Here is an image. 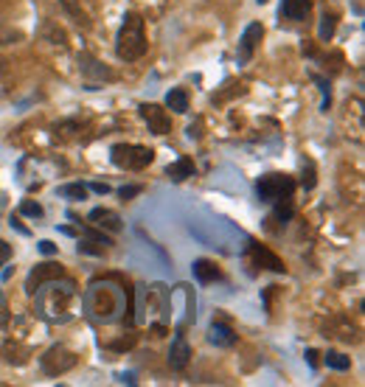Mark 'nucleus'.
Returning <instances> with one entry per match:
<instances>
[{
    "instance_id": "8",
    "label": "nucleus",
    "mask_w": 365,
    "mask_h": 387,
    "mask_svg": "<svg viewBox=\"0 0 365 387\" xmlns=\"http://www.w3.org/2000/svg\"><path fill=\"white\" fill-rule=\"evenodd\" d=\"M248 261H250V264H256V267L273 270V272H284V270H287V267H284V261H281L273 250H267L264 244H259V242H250V247H248Z\"/></svg>"
},
{
    "instance_id": "10",
    "label": "nucleus",
    "mask_w": 365,
    "mask_h": 387,
    "mask_svg": "<svg viewBox=\"0 0 365 387\" xmlns=\"http://www.w3.org/2000/svg\"><path fill=\"white\" fill-rule=\"evenodd\" d=\"M59 3L76 26H82V29L93 26V0H59Z\"/></svg>"
},
{
    "instance_id": "24",
    "label": "nucleus",
    "mask_w": 365,
    "mask_h": 387,
    "mask_svg": "<svg viewBox=\"0 0 365 387\" xmlns=\"http://www.w3.org/2000/svg\"><path fill=\"white\" fill-rule=\"evenodd\" d=\"M82 71L85 73H96L99 79H110V73L104 68H99V62H93V59H82Z\"/></svg>"
},
{
    "instance_id": "3",
    "label": "nucleus",
    "mask_w": 365,
    "mask_h": 387,
    "mask_svg": "<svg viewBox=\"0 0 365 387\" xmlns=\"http://www.w3.org/2000/svg\"><path fill=\"white\" fill-rule=\"evenodd\" d=\"M110 157L124 171H141L155 160V152L146 146H138V143H115L110 149Z\"/></svg>"
},
{
    "instance_id": "5",
    "label": "nucleus",
    "mask_w": 365,
    "mask_h": 387,
    "mask_svg": "<svg viewBox=\"0 0 365 387\" xmlns=\"http://www.w3.org/2000/svg\"><path fill=\"white\" fill-rule=\"evenodd\" d=\"M79 365V353H73L65 345H51L43 356H40V367L45 376H62L68 370H73Z\"/></svg>"
},
{
    "instance_id": "28",
    "label": "nucleus",
    "mask_w": 365,
    "mask_h": 387,
    "mask_svg": "<svg viewBox=\"0 0 365 387\" xmlns=\"http://www.w3.org/2000/svg\"><path fill=\"white\" fill-rule=\"evenodd\" d=\"M9 320V300H6V292L0 289V326Z\"/></svg>"
},
{
    "instance_id": "2",
    "label": "nucleus",
    "mask_w": 365,
    "mask_h": 387,
    "mask_svg": "<svg viewBox=\"0 0 365 387\" xmlns=\"http://www.w3.org/2000/svg\"><path fill=\"white\" fill-rule=\"evenodd\" d=\"M115 54L124 62H135V59H141L146 54V31H143L141 15L129 12L124 17L121 31H118V40H115Z\"/></svg>"
},
{
    "instance_id": "30",
    "label": "nucleus",
    "mask_w": 365,
    "mask_h": 387,
    "mask_svg": "<svg viewBox=\"0 0 365 387\" xmlns=\"http://www.w3.org/2000/svg\"><path fill=\"white\" fill-rule=\"evenodd\" d=\"M135 194H141V185H129V188H121V200H129V197H135Z\"/></svg>"
},
{
    "instance_id": "26",
    "label": "nucleus",
    "mask_w": 365,
    "mask_h": 387,
    "mask_svg": "<svg viewBox=\"0 0 365 387\" xmlns=\"http://www.w3.org/2000/svg\"><path fill=\"white\" fill-rule=\"evenodd\" d=\"M331 34H334V17H331V15H326V17H323V23H320V40H323V43H329V40H331Z\"/></svg>"
},
{
    "instance_id": "7",
    "label": "nucleus",
    "mask_w": 365,
    "mask_h": 387,
    "mask_svg": "<svg viewBox=\"0 0 365 387\" xmlns=\"http://www.w3.org/2000/svg\"><path fill=\"white\" fill-rule=\"evenodd\" d=\"M65 275V270H62V264H54V261H45V264H37L34 270H31V275L26 278V292L29 295H34L45 281H54V278H62Z\"/></svg>"
},
{
    "instance_id": "19",
    "label": "nucleus",
    "mask_w": 365,
    "mask_h": 387,
    "mask_svg": "<svg viewBox=\"0 0 365 387\" xmlns=\"http://www.w3.org/2000/svg\"><path fill=\"white\" fill-rule=\"evenodd\" d=\"M0 356H3L6 362H12V365H26L29 362V356H31V351L29 348H23V345H3L0 348Z\"/></svg>"
},
{
    "instance_id": "22",
    "label": "nucleus",
    "mask_w": 365,
    "mask_h": 387,
    "mask_svg": "<svg viewBox=\"0 0 365 387\" xmlns=\"http://www.w3.org/2000/svg\"><path fill=\"white\" fill-rule=\"evenodd\" d=\"M292 214H295V208H292V197H284V200L275 203V219L287 222V219H292Z\"/></svg>"
},
{
    "instance_id": "32",
    "label": "nucleus",
    "mask_w": 365,
    "mask_h": 387,
    "mask_svg": "<svg viewBox=\"0 0 365 387\" xmlns=\"http://www.w3.org/2000/svg\"><path fill=\"white\" fill-rule=\"evenodd\" d=\"M317 356H320V353H317L315 348H309V351H306V359H309V365H312V367H317Z\"/></svg>"
},
{
    "instance_id": "13",
    "label": "nucleus",
    "mask_w": 365,
    "mask_h": 387,
    "mask_svg": "<svg viewBox=\"0 0 365 387\" xmlns=\"http://www.w3.org/2000/svg\"><path fill=\"white\" fill-rule=\"evenodd\" d=\"M90 222L96 228L107 231V233H118L121 231V217L115 211H110V208H93L90 211Z\"/></svg>"
},
{
    "instance_id": "12",
    "label": "nucleus",
    "mask_w": 365,
    "mask_h": 387,
    "mask_svg": "<svg viewBox=\"0 0 365 387\" xmlns=\"http://www.w3.org/2000/svg\"><path fill=\"white\" fill-rule=\"evenodd\" d=\"M189 359H192V348H189L186 337L177 334L171 339V348H169V365H171V370H186Z\"/></svg>"
},
{
    "instance_id": "4",
    "label": "nucleus",
    "mask_w": 365,
    "mask_h": 387,
    "mask_svg": "<svg viewBox=\"0 0 365 387\" xmlns=\"http://www.w3.org/2000/svg\"><path fill=\"white\" fill-rule=\"evenodd\" d=\"M256 191H259V200L262 203H278L284 197H292L295 180L289 174H264L256 182Z\"/></svg>"
},
{
    "instance_id": "33",
    "label": "nucleus",
    "mask_w": 365,
    "mask_h": 387,
    "mask_svg": "<svg viewBox=\"0 0 365 387\" xmlns=\"http://www.w3.org/2000/svg\"><path fill=\"white\" fill-rule=\"evenodd\" d=\"M90 188H93L96 194H107V191H110V185H107V182H93Z\"/></svg>"
},
{
    "instance_id": "25",
    "label": "nucleus",
    "mask_w": 365,
    "mask_h": 387,
    "mask_svg": "<svg viewBox=\"0 0 365 387\" xmlns=\"http://www.w3.org/2000/svg\"><path fill=\"white\" fill-rule=\"evenodd\" d=\"M301 185H303L306 191L315 188V163H312V160L303 163V180H301Z\"/></svg>"
},
{
    "instance_id": "31",
    "label": "nucleus",
    "mask_w": 365,
    "mask_h": 387,
    "mask_svg": "<svg viewBox=\"0 0 365 387\" xmlns=\"http://www.w3.org/2000/svg\"><path fill=\"white\" fill-rule=\"evenodd\" d=\"M40 250H43L45 256H54V253H57V247H54V242H40Z\"/></svg>"
},
{
    "instance_id": "21",
    "label": "nucleus",
    "mask_w": 365,
    "mask_h": 387,
    "mask_svg": "<svg viewBox=\"0 0 365 387\" xmlns=\"http://www.w3.org/2000/svg\"><path fill=\"white\" fill-rule=\"evenodd\" d=\"M326 365L334 367V370H348L351 367V359L345 353H340V351H329L326 353Z\"/></svg>"
},
{
    "instance_id": "11",
    "label": "nucleus",
    "mask_w": 365,
    "mask_h": 387,
    "mask_svg": "<svg viewBox=\"0 0 365 387\" xmlns=\"http://www.w3.org/2000/svg\"><path fill=\"white\" fill-rule=\"evenodd\" d=\"M262 40H264V26L262 23H250L245 29V34H242V43H239V62H248L256 54Z\"/></svg>"
},
{
    "instance_id": "16",
    "label": "nucleus",
    "mask_w": 365,
    "mask_h": 387,
    "mask_svg": "<svg viewBox=\"0 0 365 387\" xmlns=\"http://www.w3.org/2000/svg\"><path fill=\"white\" fill-rule=\"evenodd\" d=\"M194 160H189V157H180V160H174L169 168H166V177L169 180H174V182H182V180H189V177H194Z\"/></svg>"
},
{
    "instance_id": "18",
    "label": "nucleus",
    "mask_w": 365,
    "mask_h": 387,
    "mask_svg": "<svg viewBox=\"0 0 365 387\" xmlns=\"http://www.w3.org/2000/svg\"><path fill=\"white\" fill-rule=\"evenodd\" d=\"M166 107L169 110H174V112H189V93L182 90V87H174V90H169L166 93Z\"/></svg>"
},
{
    "instance_id": "6",
    "label": "nucleus",
    "mask_w": 365,
    "mask_h": 387,
    "mask_svg": "<svg viewBox=\"0 0 365 387\" xmlns=\"http://www.w3.org/2000/svg\"><path fill=\"white\" fill-rule=\"evenodd\" d=\"M113 298H115V289H110V286L93 289V292L87 295V309H90L99 320H113L115 312H118V306L113 303Z\"/></svg>"
},
{
    "instance_id": "20",
    "label": "nucleus",
    "mask_w": 365,
    "mask_h": 387,
    "mask_svg": "<svg viewBox=\"0 0 365 387\" xmlns=\"http://www.w3.org/2000/svg\"><path fill=\"white\" fill-rule=\"evenodd\" d=\"M59 197H68V200H85L87 197V188L82 182H68V185H59Z\"/></svg>"
},
{
    "instance_id": "15",
    "label": "nucleus",
    "mask_w": 365,
    "mask_h": 387,
    "mask_svg": "<svg viewBox=\"0 0 365 387\" xmlns=\"http://www.w3.org/2000/svg\"><path fill=\"white\" fill-rule=\"evenodd\" d=\"M208 339L217 345V348H231V345H236V334H234V328L231 326H225V323H214L211 328H208Z\"/></svg>"
},
{
    "instance_id": "27",
    "label": "nucleus",
    "mask_w": 365,
    "mask_h": 387,
    "mask_svg": "<svg viewBox=\"0 0 365 387\" xmlns=\"http://www.w3.org/2000/svg\"><path fill=\"white\" fill-rule=\"evenodd\" d=\"M93 244H99V242H79V253H90V256H104V247H93Z\"/></svg>"
},
{
    "instance_id": "35",
    "label": "nucleus",
    "mask_w": 365,
    "mask_h": 387,
    "mask_svg": "<svg viewBox=\"0 0 365 387\" xmlns=\"http://www.w3.org/2000/svg\"><path fill=\"white\" fill-rule=\"evenodd\" d=\"M256 3H259V6H262V3H270V0H256Z\"/></svg>"
},
{
    "instance_id": "34",
    "label": "nucleus",
    "mask_w": 365,
    "mask_h": 387,
    "mask_svg": "<svg viewBox=\"0 0 365 387\" xmlns=\"http://www.w3.org/2000/svg\"><path fill=\"white\" fill-rule=\"evenodd\" d=\"M118 381H129V384H135V376H132V373H121Z\"/></svg>"
},
{
    "instance_id": "17",
    "label": "nucleus",
    "mask_w": 365,
    "mask_h": 387,
    "mask_svg": "<svg viewBox=\"0 0 365 387\" xmlns=\"http://www.w3.org/2000/svg\"><path fill=\"white\" fill-rule=\"evenodd\" d=\"M194 278H197L200 284H211V281L220 278V267H217L214 261H208V258H197V261H194Z\"/></svg>"
},
{
    "instance_id": "9",
    "label": "nucleus",
    "mask_w": 365,
    "mask_h": 387,
    "mask_svg": "<svg viewBox=\"0 0 365 387\" xmlns=\"http://www.w3.org/2000/svg\"><path fill=\"white\" fill-rule=\"evenodd\" d=\"M141 118L149 124V132L166 135L171 129V118L160 104H141Z\"/></svg>"
},
{
    "instance_id": "23",
    "label": "nucleus",
    "mask_w": 365,
    "mask_h": 387,
    "mask_svg": "<svg viewBox=\"0 0 365 387\" xmlns=\"http://www.w3.org/2000/svg\"><path fill=\"white\" fill-rule=\"evenodd\" d=\"M20 214H23V217H31V219H43L45 211H43L40 203H34V200H23V203H20Z\"/></svg>"
},
{
    "instance_id": "14",
    "label": "nucleus",
    "mask_w": 365,
    "mask_h": 387,
    "mask_svg": "<svg viewBox=\"0 0 365 387\" xmlns=\"http://www.w3.org/2000/svg\"><path fill=\"white\" fill-rule=\"evenodd\" d=\"M309 12H312V0H284V3H281V17L292 20V23L306 20Z\"/></svg>"
},
{
    "instance_id": "1",
    "label": "nucleus",
    "mask_w": 365,
    "mask_h": 387,
    "mask_svg": "<svg viewBox=\"0 0 365 387\" xmlns=\"http://www.w3.org/2000/svg\"><path fill=\"white\" fill-rule=\"evenodd\" d=\"M76 306H79V289L65 275L54 278V281H45L34 292V312L43 320H48V323H68V320H73Z\"/></svg>"
},
{
    "instance_id": "29",
    "label": "nucleus",
    "mask_w": 365,
    "mask_h": 387,
    "mask_svg": "<svg viewBox=\"0 0 365 387\" xmlns=\"http://www.w3.org/2000/svg\"><path fill=\"white\" fill-rule=\"evenodd\" d=\"M12 258V244H6L3 239H0V270L6 267V261Z\"/></svg>"
}]
</instances>
